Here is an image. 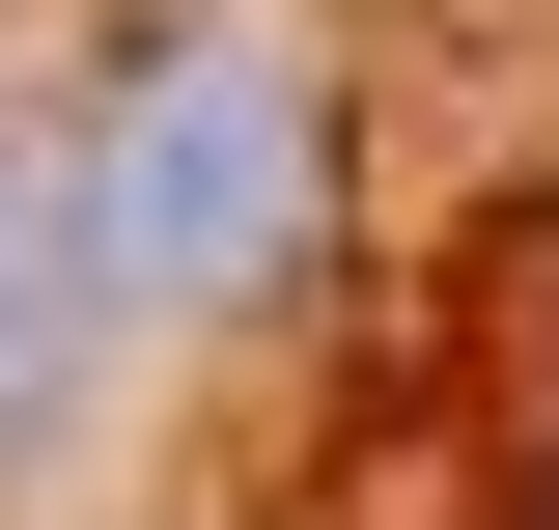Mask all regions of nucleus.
<instances>
[{
	"label": "nucleus",
	"mask_w": 559,
	"mask_h": 530,
	"mask_svg": "<svg viewBox=\"0 0 559 530\" xmlns=\"http://www.w3.org/2000/svg\"><path fill=\"white\" fill-rule=\"evenodd\" d=\"M308 252V84L280 57H140V112H112V168H84V279H280Z\"/></svg>",
	"instance_id": "nucleus-1"
},
{
	"label": "nucleus",
	"mask_w": 559,
	"mask_h": 530,
	"mask_svg": "<svg viewBox=\"0 0 559 530\" xmlns=\"http://www.w3.org/2000/svg\"><path fill=\"white\" fill-rule=\"evenodd\" d=\"M84 363V196H28V168H0V419L57 392Z\"/></svg>",
	"instance_id": "nucleus-3"
},
{
	"label": "nucleus",
	"mask_w": 559,
	"mask_h": 530,
	"mask_svg": "<svg viewBox=\"0 0 559 530\" xmlns=\"http://www.w3.org/2000/svg\"><path fill=\"white\" fill-rule=\"evenodd\" d=\"M448 335H476V363H503V474H532V503H559V196H532V224H503V252H476V308H448Z\"/></svg>",
	"instance_id": "nucleus-2"
}]
</instances>
